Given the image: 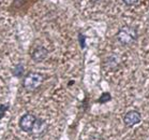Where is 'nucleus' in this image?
Segmentation results:
<instances>
[{
    "label": "nucleus",
    "mask_w": 149,
    "mask_h": 140,
    "mask_svg": "<svg viewBox=\"0 0 149 140\" xmlns=\"http://www.w3.org/2000/svg\"><path fill=\"white\" fill-rule=\"evenodd\" d=\"M116 38L120 44L125 45H131L133 44L134 42L137 40L139 38V31L135 27H132V26H122L120 29L118 30L117 34H116Z\"/></svg>",
    "instance_id": "1"
},
{
    "label": "nucleus",
    "mask_w": 149,
    "mask_h": 140,
    "mask_svg": "<svg viewBox=\"0 0 149 140\" xmlns=\"http://www.w3.org/2000/svg\"><path fill=\"white\" fill-rule=\"evenodd\" d=\"M44 77L39 73V72H29L24 79L23 85L27 91H36L41 86V84L43 83Z\"/></svg>",
    "instance_id": "2"
},
{
    "label": "nucleus",
    "mask_w": 149,
    "mask_h": 140,
    "mask_svg": "<svg viewBox=\"0 0 149 140\" xmlns=\"http://www.w3.org/2000/svg\"><path fill=\"white\" fill-rule=\"evenodd\" d=\"M37 121V117L32 113H26L20 117L19 120V127L22 130H24L26 133H31V130L33 128V125Z\"/></svg>",
    "instance_id": "3"
},
{
    "label": "nucleus",
    "mask_w": 149,
    "mask_h": 140,
    "mask_svg": "<svg viewBox=\"0 0 149 140\" xmlns=\"http://www.w3.org/2000/svg\"><path fill=\"white\" fill-rule=\"evenodd\" d=\"M141 113L137 110H130L125 114L123 117V123L125 126L132 127L136 124H139L141 122Z\"/></svg>",
    "instance_id": "4"
},
{
    "label": "nucleus",
    "mask_w": 149,
    "mask_h": 140,
    "mask_svg": "<svg viewBox=\"0 0 149 140\" xmlns=\"http://www.w3.org/2000/svg\"><path fill=\"white\" fill-rule=\"evenodd\" d=\"M46 130H47V123L45 122L44 120L37 119V121H36V123L33 125V128L31 130V133L33 134L34 136L39 137L44 135L46 133Z\"/></svg>",
    "instance_id": "5"
},
{
    "label": "nucleus",
    "mask_w": 149,
    "mask_h": 140,
    "mask_svg": "<svg viewBox=\"0 0 149 140\" xmlns=\"http://www.w3.org/2000/svg\"><path fill=\"white\" fill-rule=\"evenodd\" d=\"M47 54H48V51L44 46H39L32 53V59H33L34 62L40 63L42 61H44L45 58H46V56H47Z\"/></svg>",
    "instance_id": "6"
},
{
    "label": "nucleus",
    "mask_w": 149,
    "mask_h": 140,
    "mask_svg": "<svg viewBox=\"0 0 149 140\" xmlns=\"http://www.w3.org/2000/svg\"><path fill=\"white\" fill-rule=\"evenodd\" d=\"M120 64V58L116 54H113L106 58L105 61V66H109L111 69H115L117 66Z\"/></svg>",
    "instance_id": "7"
},
{
    "label": "nucleus",
    "mask_w": 149,
    "mask_h": 140,
    "mask_svg": "<svg viewBox=\"0 0 149 140\" xmlns=\"http://www.w3.org/2000/svg\"><path fill=\"white\" fill-rule=\"evenodd\" d=\"M109 100H112V95L109 93H103L101 95V97L99 98L98 101L100 103H107V101H109Z\"/></svg>",
    "instance_id": "8"
},
{
    "label": "nucleus",
    "mask_w": 149,
    "mask_h": 140,
    "mask_svg": "<svg viewBox=\"0 0 149 140\" xmlns=\"http://www.w3.org/2000/svg\"><path fill=\"white\" fill-rule=\"evenodd\" d=\"M23 73H24V67H23V65H17L16 68L14 69V75L22 77Z\"/></svg>",
    "instance_id": "9"
},
{
    "label": "nucleus",
    "mask_w": 149,
    "mask_h": 140,
    "mask_svg": "<svg viewBox=\"0 0 149 140\" xmlns=\"http://www.w3.org/2000/svg\"><path fill=\"white\" fill-rule=\"evenodd\" d=\"M125 2V6L128 7H134V6H137V4H141L142 0H122Z\"/></svg>",
    "instance_id": "10"
},
{
    "label": "nucleus",
    "mask_w": 149,
    "mask_h": 140,
    "mask_svg": "<svg viewBox=\"0 0 149 140\" xmlns=\"http://www.w3.org/2000/svg\"><path fill=\"white\" fill-rule=\"evenodd\" d=\"M8 110H9V103H4V105H0V119H2L6 114Z\"/></svg>",
    "instance_id": "11"
},
{
    "label": "nucleus",
    "mask_w": 149,
    "mask_h": 140,
    "mask_svg": "<svg viewBox=\"0 0 149 140\" xmlns=\"http://www.w3.org/2000/svg\"><path fill=\"white\" fill-rule=\"evenodd\" d=\"M85 40H86V37H85L84 34H78V41H79V43H81V49H84L85 45H86V43H85Z\"/></svg>",
    "instance_id": "12"
},
{
    "label": "nucleus",
    "mask_w": 149,
    "mask_h": 140,
    "mask_svg": "<svg viewBox=\"0 0 149 140\" xmlns=\"http://www.w3.org/2000/svg\"><path fill=\"white\" fill-rule=\"evenodd\" d=\"M89 140H104V138L101 136V135H98V134H95V135H92Z\"/></svg>",
    "instance_id": "13"
}]
</instances>
